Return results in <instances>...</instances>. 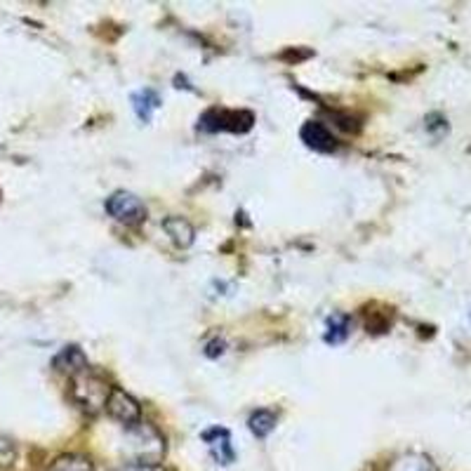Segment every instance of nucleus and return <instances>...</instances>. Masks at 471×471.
I'll use <instances>...</instances> for the list:
<instances>
[{
  "label": "nucleus",
  "mask_w": 471,
  "mask_h": 471,
  "mask_svg": "<svg viewBox=\"0 0 471 471\" xmlns=\"http://www.w3.org/2000/svg\"><path fill=\"white\" fill-rule=\"evenodd\" d=\"M127 447L132 450V462L130 465H158L165 453V443H163V436L149 427V424H135V427H127Z\"/></svg>",
  "instance_id": "1"
},
{
  "label": "nucleus",
  "mask_w": 471,
  "mask_h": 471,
  "mask_svg": "<svg viewBox=\"0 0 471 471\" xmlns=\"http://www.w3.org/2000/svg\"><path fill=\"white\" fill-rule=\"evenodd\" d=\"M71 394L78 406L83 408L85 412H89V415H95V412H99L102 408H107L111 387H108L104 380H99V377L88 375V370H85V372L73 377Z\"/></svg>",
  "instance_id": "2"
},
{
  "label": "nucleus",
  "mask_w": 471,
  "mask_h": 471,
  "mask_svg": "<svg viewBox=\"0 0 471 471\" xmlns=\"http://www.w3.org/2000/svg\"><path fill=\"white\" fill-rule=\"evenodd\" d=\"M107 212L127 227H137L146 220V208H144L142 201L135 193L127 192H116L114 196L107 198Z\"/></svg>",
  "instance_id": "3"
},
{
  "label": "nucleus",
  "mask_w": 471,
  "mask_h": 471,
  "mask_svg": "<svg viewBox=\"0 0 471 471\" xmlns=\"http://www.w3.org/2000/svg\"><path fill=\"white\" fill-rule=\"evenodd\" d=\"M252 127V116L248 111H208L201 118V130L205 132H248Z\"/></svg>",
  "instance_id": "4"
},
{
  "label": "nucleus",
  "mask_w": 471,
  "mask_h": 471,
  "mask_svg": "<svg viewBox=\"0 0 471 471\" xmlns=\"http://www.w3.org/2000/svg\"><path fill=\"white\" fill-rule=\"evenodd\" d=\"M107 410L108 415L120 422L123 427H135V424L142 422V408L130 394H126L123 389H111V394H108L107 400Z\"/></svg>",
  "instance_id": "5"
},
{
  "label": "nucleus",
  "mask_w": 471,
  "mask_h": 471,
  "mask_svg": "<svg viewBox=\"0 0 471 471\" xmlns=\"http://www.w3.org/2000/svg\"><path fill=\"white\" fill-rule=\"evenodd\" d=\"M302 142L309 146V149L318 151V154H333L337 149V142H334L333 132L328 127L318 123V120H311L302 127Z\"/></svg>",
  "instance_id": "6"
},
{
  "label": "nucleus",
  "mask_w": 471,
  "mask_h": 471,
  "mask_svg": "<svg viewBox=\"0 0 471 471\" xmlns=\"http://www.w3.org/2000/svg\"><path fill=\"white\" fill-rule=\"evenodd\" d=\"M203 441L208 443L210 453L212 457L217 459V465H231L233 459H236V453H233V446H231V436H229L227 429H208L203 434Z\"/></svg>",
  "instance_id": "7"
},
{
  "label": "nucleus",
  "mask_w": 471,
  "mask_h": 471,
  "mask_svg": "<svg viewBox=\"0 0 471 471\" xmlns=\"http://www.w3.org/2000/svg\"><path fill=\"white\" fill-rule=\"evenodd\" d=\"M54 368L76 377L88 370V358H85V353L80 352L78 346H66V349H61V352L57 353V358H54Z\"/></svg>",
  "instance_id": "8"
},
{
  "label": "nucleus",
  "mask_w": 471,
  "mask_h": 471,
  "mask_svg": "<svg viewBox=\"0 0 471 471\" xmlns=\"http://www.w3.org/2000/svg\"><path fill=\"white\" fill-rule=\"evenodd\" d=\"M163 229H165V233L173 239L177 248H189L193 243V227L186 220H182V217H167L163 221Z\"/></svg>",
  "instance_id": "9"
},
{
  "label": "nucleus",
  "mask_w": 471,
  "mask_h": 471,
  "mask_svg": "<svg viewBox=\"0 0 471 471\" xmlns=\"http://www.w3.org/2000/svg\"><path fill=\"white\" fill-rule=\"evenodd\" d=\"M132 107H135V114L139 116V120L149 123L151 114L161 107V97L155 95L154 89H142L137 95H132Z\"/></svg>",
  "instance_id": "10"
},
{
  "label": "nucleus",
  "mask_w": 471,
  "mask_h": 471,
  "mask_svg": "<svg viewBox=\"0 0 471 471\" xmlns=\"http://www.w3.org/2000/svg\"><path fill=\"white\" fill-rule=\"evenodd\" d=\"M276 415L271 410H257L252 412L250 419H248V427H250L252 434L257 436V438H267L271 431L276 429Z\"/></svg>",
  "instance_id": "11"
},
{
  "label": "nucleus",
  "mask_w": 471,
  "mask_h": 471,
  "mask_svg": "<svg viewBox=\"0 0 471 471\" xmlns=\"http://www.w3.org/2000/svg\"><path fill=\"white\" fill-rule=\"evenodd\" d=\"M349 330H352V318L342 316V314H334L328 321L325 342H328V344H342V342L349 337Z\"/></svg>",
  "instance_id": "12"
},
{
  "label": "nucleus",
  "mask_w": 471,
  "mask_h": 471,
  "mask_svg": "<svg viewBox=\"0 0 471 471\" xmlns=\"http://www.w3.org/2000/svg\"><path fill=\"white\" fill-rule=\"evenodd\" d=\"M389 471H436V466L431 465L429 457L410 453L396 459L394 465L389 466Z\"/></svg>",
  "instance_id": "13"
},
{
  "label": "nucleus",
  "mask_w": 471,
  "mask_h": 471,
  "mask_svg": "<svg viewBox=\"0 0 471 471\" xmlns=\"http://www.w3.org/2000/svg\"><path fill=\"white\" fill-rule=\"evenodd\" d=\"M48 471H95V466L80 455H64V457L54 459Z\"/></svg>",
  "instance_id": "14"
},
{
  "label": "nucleus",
  "mask_w": 471,
  "mask_h": 471,
  "mask_svg": "<svg viewBox=\"0 0 471 471\" xmlns=\"http://www.w3.org/2000/svg\"><path fill=\"white\" fill-rule=\"evenodd\" d=\"M14 457H17V453H14V446L7 441V438L0 436V469H10L14 462Z\"/></svg>",
  "instance_id": "15"
},
{
  "label": "nucleus",
  "mask_w": 471,
  "mask_h": 471,
  "mask_svg": "<svg viewBox=\"0 0 471 471\" xmlns=\"http://www.w3.org/2000/svg\"><path fill=\"white\" fill-rule=\"evenodd\" d=\"M116 471H165V469L158 465H130V462H127L126 466H120V469Z\"/></svg>",
  "instance_id": "16"
}]
</instances>
